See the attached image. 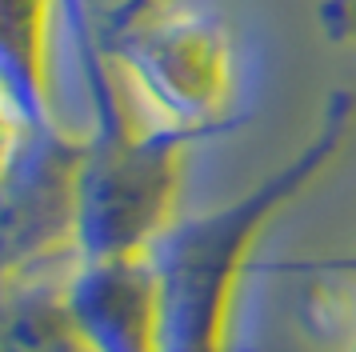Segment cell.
<instances>
[{
    "instance_id": "cell-1",
    "label": "cell",
    "mask_w": 356,
    "mask_h": 352,
    "mask_svg": "<svg viewBox=\"0 0 356 352\" xmlns=\"http://www.w3.org/2000/svg\"><path fill=\"white\" fill-rule=\"evenodd\" d=\"M356 141V88L328 93L316 128L284 164L209 212L180 216L148 253L161 292V352H232L244 276L260 240Z\"/></svg>"
},
{
    "instance_id": "cell-2",
    "label": "cell",
    "mask_w": 356,
    "mask_h": 352,
    "mask_svg": "<svg viewBox=\"0 0 356 352\" xmlns=\"http://www.w3.org/2000/svg\"><path fill=\"white\" fill-rule=\"evenodd\" d=\"M92 128L84 132L76 184V248L81 260L148 256L180 221V189L188 148L204 136L168 125L136 128L108 72L84 77Z\"/></svg>"
},
{
    "instance_id": "cell-3",
    "label": "cell",
    "mask_w": 356,
    "mask_h": 352,
    "mask_svg": "<svg viewBox=\"0 0 356 352\" xmlns=\"http://www.w3.org/2000/svg\"><path fill=\"white\" fill-rule=\"evenodd\" d=\"M97 40L152 125L196 136L232 125L236 45L228 20L204 0H116L100 16Z\"/></svg>"
},
{
    "instance_id": "cell-4",
    "label": "cell",
    "mask_w": 356,
    "mask_h": 352,
    "mask_svg": "<svg viewBox=\"0 0 356 352\" xmlns=\"http://www.w3.org/2000/svg\"><path fill=\"white\" fill-rule=\"evenodd\" d=\"M81 157L84 136L65 128L4 125V285L44 280L56 264H81Z\"/></svg>"
},
{
    "instance_id": "cell-5",
    "label": "cell",
    "mask_w": 356,
    "mask_h": 352,
    "mask_svg": "<svg viewBox=\"0 0 356 352\" xmlns=\"http://www.w3.org/2000/svg\"><path fill=\"white\" fill-rule=\"evenodd\" d=\"M65 304L92 352H161V292L148 256L81 260L65 272Z\"/></svg>"
},
{
    "instance_id": "cell-6",
    "label": "cell",
    "mask_w": 356,
    "mask_h": 352,
    "mask_svg": "<svg viewBox=\"0 0 356 352\" xmlns=\"http://www.w3.org/2000/svg\"><path fill=\"white\" fill-rule=\"evenodd\" d=\"M4 352H92L65 304V280L44 276L8 285Z\"/></svg>"
},
{
    "instance_id": "cell-7",
    "label": "cell",
    "mask_w": 356,
    "mask_h": 352,
    "mask_svg": "<svg viewBox=\"0 0 356 352\" xmlns=\"http://www.w3.org/2000/svg\"><path fill=\"white\" fill-rule=\"evenodd\" d=\"M316 29L332 45L356 48V0H321L316 4Z\"/></svg>"
},
{
    "instance_id": "cell-8",
    "label": "cell",
    "mask_w": 356,
    "mask_h": 352,
    "mask_svg": "<svg viewBox=\"0 0 356 352\" xmlns=\"http://www.w3.org/2000/svg\"><path fill=\"white\" fill-rule=\"evenodd\" d=\"M312 272H340V276H356V256H340V260H324V264H308Z\"/></svg>"
},
{
    "instance_id": "cell-9",
    "label": "cell",
    "mask_w": 356,
    "mask_h": 352,
    "mask_svg": "<svg viewBox=\"0 0 356 352\" xmlns=\"http://www.w3.org/2000/svg\"><path fill=\"white\" fill-rule=\"evenodd\" d=\"M348 352H356V333H353V344H348Z\"/></svg>"
}]
</instances>
